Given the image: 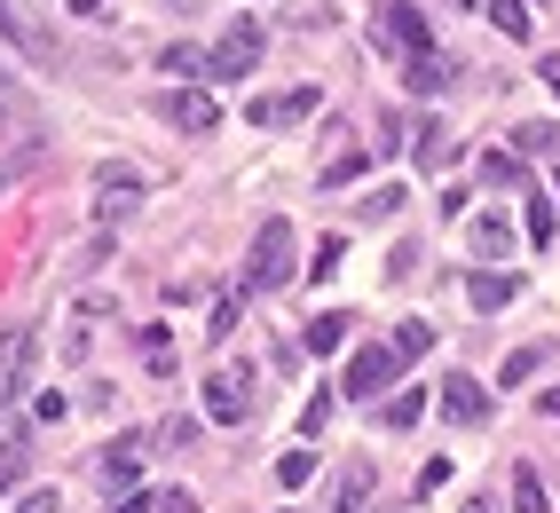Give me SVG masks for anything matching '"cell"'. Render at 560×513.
Returning a JSON list of instances; mask_svg holds the SVG:
<instances>
[{
    "label": "cell",
    "instance_id": "44dd1931",
    "mask_svg": "<svg viewBox=\"0 0 560 513\" xmlns=\"http://www.w3.org/2000/svg\"><path fill=\"white\" fill-rule=\"evenodd\" d=\"M419 411H427L419 387H410V395H387V403H380V427H419Z\"/></svg>",
    "mask_w": 560,
    "mask_h": 513
},
{
    "label": "cell",
    "instance_id": "4fadbf2b",
    "mask_svg": "<svg viewBox=\"0 0 560 513\" xmlns=\"http://www.w3.org/2000/svg\"><path fill=\"white\" fill-rule=\"evenodd\" d=\"M466 245L481 253V261H498V253H513V230L498 222V213H474V222H466Z\"/></svg>",
    "mask_w": 560,
    "mask_h": 513
},
{
    "label": "cell",
    "instance_id": "7bdbcfd3",
    "mask_svg": "<svg viewBox=\"0 0 560 513\" xmlns=\"http://www.w3.org/2000/svg\"><path fill=\"white\" fill-rule=\"evenodd\" d=\"M284 513H292V505H284Z\"/></svg>",
    "mask_w": 560,
    "mask_h": 513
},
{
    "label": "cell",
    "instance_id": "603a6c76",
    "mask_svg": "<svg viewBox=\"0 0 560 513\" xmlns=\"http://www.w3.org/2000/svg\"><path fill=\"white\" fill-rule=\"evenodd\" d=\"M135 474H142V458H135L127 443H119V451H103V482H110V490H127Z\"/></svg>",
    "mask_w": 560,
    "mask_h": 513
},
{
    "label": "cell",
    "instance_id": "7c38bea8",
    "mask_svg": "<svg viewBox=\"0 0 560 513\" xmlns=\"http://www.w3.org/2000/svg\"><path fill=\"white\" fill-rule=\"evenodd\" d=\"M402 80L419 88V95H442V88H451V56H434V48H419V56H402Z\"/></svg>",
    "mask_w": 560,
    "mask_h": 513
},
{
    "label": "cell",
    "instance_id": "3957f363",
    "mask_svg": "<svg viewBox=\"0 0 560 513\" xmlns=\"http://www.w3.org/2000/svg\"><path fill=\"white\" fill-rule=\"evenodd\" d=\"M260 40H269V32H260L253 16H230V24H221V48L206 56V63H213V80H245V71L260 63Z\"/></svg>",
    "mask_w": 560,
    "mask_h": 513
},
{
    "label": "cell",
    "instance_id": "8992f818",
    "mask_svg": "<svg viewBox=\"0 0 560 513\" xmlns=\"http://www.w3.org/2000/svg\"><path fill=\"white\" fill-rule=\"evenodd\" d=\"M371 16H380V40H387L395 56H419V48H427V16L410 9V0H371Z\"/></svg>",
    "mask_w": 560,
    "mask_h": 513
},
{
    "label": "cell",
    "instance_id": "d6a6232c",
    "mask_svg": "<svg viewBox=\"0 0 560 513\" xmlns=\"http://www.w3.org/2000/svg\"><path fill=\"white\" fill-rule=\"evenodd\" d=\"M159 513H206V505H198L190 490H159Z\"/></svg>",
    "mask_w": 560,
    "mask_h": 513
},
{
    "label": "cell",
    "instance_id": "9a60e30c",
    "mask_svg": "<svg viewBox=\"0 0 560 513\" xmlns=\"http://www.w3.org/2000/svg\"><path fill=\"white\" fill-rule=\"evenodd\" d=\"M316 103H324L316 88H292V95H277V103H253V119H260V127H269V119H284V127H292V119H308Z\"/></svg>",
    "mask_w": 560,
    "mask_h": 513
},
{
    "label": "cell",
    "instance_id": "60d3db41",
    "mask_svg": "<svg viewBox=\"0 0 560 513\" xmlns=\"http://www.w3.org/2000/svg\"><path fill=\"white\" fill-rule=\"evenodd\" d=\"M166 9H206V0H166Z\"/></svg>",
    "mask_w": 560,
    "mask_h": 513
},
{
    "label": "cell",
    "instance_id": "cb8c5ba5",
    "mask_svg": "<svg viewBox=\"0 0 560 513\" xmlns=\"http://www.w3.org/2000/svg\"><path fill=\"white\" fill-rule=\"evenodd\" d=\"M324 427H331V387H316V395H308V411H301V443H316Z\"/></svg>",
    "mask_w": 560,
    "mask_h": 513
},
{
    "label": "cell",
    "instance_id": "52a82bcc",
    "mask_svg": "<svg viewBox=\"0 0 560 513\" xmlns=\"http://www.w3.org/2000/svg\"><path fill=\"white\" fill-rule=\"evenodd\" d=\"M206 411H213L221 427L253 419V372H213V380H206Z\"/></svg>",
    "mask_w": 560,
    "mask_h": 513
},
{
    "label": "cell",
    "instance_id": "b9f144b4",
    "mask_svg": "<svg viewBox=\"0 0 560 513\" xmlns=\"http://www.w3.org/2000/svg\"><path fill=\"white\" fill-rule=\"evenodd\" d=\"M458 9H481V0H458Z\"/></svg>",
    "mask_w": 560,
    "mask_h": 513
},
{
    "label": "cell",
    "instance_id": "4316f807",
    "mask_svg": "<svg viewBox=\"0 0 560 513\" xmlns=\"http://www.w3.org/2000/svg\"><path fill=\"white\" fill-rule=\"evenodd\" d=\"M355 174H363V151H348V159H331V166H324V190H348Z\"/></svg>",
    "mask_w": 560,
    "mask_h": 513
},
{
    "label": "cell",
    "instance_id": "1f68e13d",
    "mask_svg": "<svg viewBox=\"0 0 560 513\" xmlns=\"http://www.w3.org/2000/svg\"><path fill=\"white\" fill-rule=\"evenodd\" d=\"M481 182H521V166L505 151H490V159H481ZM521 190H529V182H521Z\"/></svg>",
    "mask_w": 560,
    "mask_h": 513
},
{
    "label": "cell",
    "instance_id": "8fae6325",
    "mask_svg": "<svg viewBox=\"0 0 560 513\" xmlns=\"http://www.w3.org/2000/svg\"><path fill=\"white\" fill-rule=\"evenodd\" d=\"M371 482H380V474H371V458H348V474L331 482V513H363Z\"/></svg>",
    "mask_w": 560,
    "mask_h": 513
},
{
    "label": "cell",
    "instance_id": "ac0fdd59",
    "mask_svg": "<svg viewBox=\"0 0 560 513\" xmlns=\"http://www.w3.org/2000/svg\"><path fill=\"white\" fill-rule=\"evenodd\" d=\"M513 513H552V498H545V482H537V466L513 474Z\"/></svg>",
    "mask_w": 560,
    "mask_h": 513
},
{
    "label": "cell",
    "instance_id": "4dcf8cb0",
    "mask_svg": "<svg viewBox=\"0 0 560 513\" xmlns=\"http://www.w3.org/2000/svg\"><path fill=\"white\" fill-rule=\"evenodd\" d=\"M340 253H348V237H324L316 261H308V277H331V269H340Z\"/></svg>",
    "mask_w": 560,
    "mask_h": 513
},
{
    "label": "cell",
    "instance_id": "7a4b0ae2",
    "mask_svg": "<svg viewBox=\"0 0 560 513\" xmlns=\"http://www.w3.org/2000/svg\"><path fill=\"white\" fill-rule=\"evenodd\" d=\"M395 363H402L395 348H355L348 372H340V395H348V403H380V395L395 387Z\"/></svg>",
    "mask_w": 560,
    "mask_h": 513
},
{
    "label": "cell",
    "instance_id": "ffe728a7",
    "mask_svg": "<svg viewBox=\"0 0 560 513\" xmlns=\"http://www.w3.org/2000/svg\"><path fill=\"white\" fill-rule=\"evenodd\" d=\"M206 324H213V340H230V333H237V324H245V284H237V292H221V301H213V316H206Z\"/></svg>",
    "mask_w": 560,
    "mask_h": 513
},
{
    "label": "cell",
    "instance_id": "f546056e",
    "mask_svg": "<svg viewBox=\"0 0 560 513\" xmlns=\"http://www.w3.org/2000/svg\"><path fill=\"white\" fill-rule=\"evenodd\" d=\"M537 363H545V348H513V355H505V380L521 387V380H529V372H537Z\"/></svg>",
    "mask_w": 560,
    "mask_h": 513
},
{
    "label": "cell",
    "instance_id": "484cf974",
    "mask_svg": "<svg viewBox=\"0 0 560 513\" xmlns=\"http://www.w3.org/2000/svg\"><path fill=\"white\" fill-rule=\"evenodd\" d=\"M442 159H451V135L427 119V135H419V166H442Z\"/></svg>",
    "mask_w": 560,
    "mask_h": 513
},
{
    "label": "cell",
    "instance_id": "d590c367",
    "mask_svg": "<svg viewBox=\"0 0 560 513\" xmlns=\"http://www.w3.org/2000/svg\"><path fill=\"white\" fill-rule=\"evenodd\" d=\"M0 40H24V24L9 16V0H0Z\"/></svg>",
    "mask_w": 560,
    "mask_h": 513
},
{
    "label": "cell",
    "instance_id": "d4e9b609",
    "mask_svg": "<svg viewBox=\"0 0 560 513\" xmlns=\"http://www.w3.org/2000/svg\"><path fill=\"white\" fill-rule=\"evenodd\" d=\"M308 474H316V451H284V458H277V482H284V490H301Z\"/></svg>",
    "mask_w": 560,
    "mask_h": 513
},
{
    "label": "cell",
    "instance_id": "5b68a950",
    "mask_svg": "<svg viewBox=\"0 0 560 513\" xmlns=\"http://www.w3.org/2000/svg\"><path fill=\"white\" fill-rule=\"evenodd\" d=\"M159 119L182 127V135H213V127H221V103H213L206 88H174V95H159Z\"/></svg>",
    "mask_w": 560,
    "mask_h": 513
},
{
    "label": "cell",
    "instance_id": "83f0119b",
    "mask_svg": "<svg viewBox=\"0 0 560 513\" xmlns=\"http://www.w3.org/2000/svg\"><path fill=\"white\" fill-rule=\"evenodd\" d=\"M434 348V333H427V324H402V333H395V355L410 363V355H427Z\"/></svg>",
    "mask_w": 560,
    "mask_h": 513
},
{
    "label": "cell",
    "instance_id": "6da1fadb",
    "mask_svg": "<svg viewBox=\"0 0 560 513\" xmlns=\"http://www.w3.org/2000/svg\"><path fill=\"white\" fill-rule=\"evenodd\" d=\"M292 277H301V261H292V222L277 213V222H260V237H253V261H245V292H284Z\"/></svg>",
    "mask_w": 560,
    "mask_h": 513
},
{
    "label": "cell",
    "instance_id": "e0dca14e",
    "mask_svg": "<svg viewBox=\"0 0 560 513\" xmlns=\"http://www.w3.org/2000/svg\"><path fill=\"white\" fill-rule=\"evenodd\" d=\"M159 63L174 71V80H213V63H206V48H190V40H174V48H166Z\"/></svg>",
    "mask_w": 560,
    "mask_h": 513
},
{
    "label": "cell",
    "instance_id": "8d00e7d4",
    "mask_svg": "<svg viewBox=\"0 0 560 513\" xmlns=\"http://www.w3.org/2000/svg\"><path fill=\"white\" fill-rule=\"evenodd\" d=\"M537 71H545V88H552V95H560V48H552V56H545V63H537Z\"/></svg>",
    "mask_w": 560,
    "mask_h": 513
},
{
    "label": "cell",
    "instance_id": "ba28073f",
    "mask_svg": "<svg viewBox=\"0 0 560 513\" xmlns=\"http://www.w3.org/2000/svg\"><path fill=\"white\" fill-rule=\"evenodd\" d=\"M32 380V324H9L0 333V403H16Z\"/></svg>",
    "mask_w": 560,
    "mask_h": 513
},
{
    "label": "cell",
    "instance_id": "836d02e7",
    "mask_svg": "<svg viewBox=\"0 0 560 513\" xmlns=\"http://www.w3.org/2000/svg\"><path fill=\"white\" fill-rule=\"evenodd\" d=\"M56 505H63L56 490H32V498H24V513H56Z\"/></svg>",
    "mask_w": 560,
    "mask_h": 513
},
{
    "label": "cell",
    "instance_id": "2e32d148",
    "mask_svg": "<svg viewBox=\"0 0 560 513\" xmlns=\"http://www.w3.org/2000/svg\"><path fill=\"white\" fill-rule=\"evenodd\" d=\"M24 458H32V427H16L9 443H0V498H9V490L24 482Z\"/></svg>",
    "mask_w": 560,
    "mask_h": 513
},
{
    "label": "cell",
    "instance_id": "ab89813d",
    "mask_svg": "<svg viewBox=\"0 0 560 513\" xmlns=\"http://www.w3.org/2000/svg\"><path fill=\"white\" fill-rule=\"evenodd\" d=\"M458 513H498V505H490V498H466V505H458Z\"/></svg>",
    "mask_w": 560,
    "mask_h": 513
},
{
    "label": "cell",
    "instance_id": "e575fe53",
    "mask_svg": "<svg viewBox=\"0 0 560 513\" xmlns=\"http://www.w3.org/2000/svg\"><path fill=\"white\" fill-rule=\"evenodd\" d=\"M151 505H159V498H142V490H135V498H119V505H110V513H151Z\"/></svg>",
    "mask_w": 560,
    "mask_h": 513
},
{
    "label": "cell",
    "instance_id": "f35d334b",
    "mask_svg": "<svg viewBox=\"0 0 560 513\" xmlns=\"http://www.w3.org/2000/svg\"><path fill=\"white\" fill-rule=\"evenodd\" d=\"M63 9H71V16H103V0H63Z\"/></svg>",
    "mask_w": 560,
    "mask_h": 513
},
{
    "label": "cell",
    "instance_id": "30bf717a",
    "mask_svg": "<svg viewBox=\"0 0 560 513\" xmlns=\"http://www.w3.org/2000/svg\"><path fill=\"white\" fill-rule=\"evenodd\" d=\"M442 411H451V427H490V387L451 380V387H442Z\"/></svg>",
    "mask_w": 560,
    "mask_h": 513
},
{
    "label": "cell",
    "instance_id": "9c48e42d",
    "mask_svg": "<svg viewBox=\"0 0 560 513\" xmlns=\"http://www.w3.org/2000/svg\"><path fill=\"white\" fill-rule=\"evenodd\" d=\"M466 301H474V316H498V308L521 301V277H513V269H474V277H466Z\"/></svg>",
    "mask_w": 560,
    "mask_h": 513
},
{
    "label": "cell",
    "instance_id": "7402d4cb",
    "mask_svg": "<svg viewBox=\"0 0 560 513\" xmlns=\"http://www.w3.org/2000/svg\"><path fill=\"white\" fill-rule=\"evenodd\" d=\"M552 222H560V213H552V190H529V237H537V253L552 245Z\"/></svg>",
    "mask_w": 560,
    "mask_h": 513
},
{
    "label": "cell",
    "instance_id": "d6986e66",
    "mask_svg": "<svg viewBox=\"0 0 560 513\" xmlns=\"http://www.w3.org/2000/svg\"><path fill=\"white\" fill-rule=\"evenodd\" d=\"M481 9H490V24L505 40H529V9H521V0H481Z\"/></svg>",
    "mask_w": 560,
    "mask_h": 513
},
{
    "label": "cell",
    "instance_id": "5bb4252c",
    "mask_svg": "<svg viewBox=\"0 0 560 513\" xmlns=\"http://www.w3.org/2000/svg\"><path fill=\"white\" fill-rule=\"evenodd\" d=\"M340 340H348V316H340V308L308 316V333H301V348H308V355H340Z\"/></svg>",
    "mask_w": 560,
    "mask_h": 513
},
{
    "label": "cell",
    "instance_id": "277c9868",
    "mask_svg": "<svg viewBox=\"0 0 560 513\" xmlns=\"http://www.w3.org/2000/svg\"><path fill=\"white\" fill-rule=\"evenodd\" d=\"M135 206H142V174L127 159L95 166V213H103V222H119V213H135Z\"/></svg>",
    "mask_w": 560,
    "mask_h": 513
},
{
    "label": "cell",
    "instance_id": "f1b7e54d",
    "mask_svg": "<svg viewBox=\"0 0 560 513\" xmlns=\"http://www.w3.org/2000/svg\"><path fill=\"white\" fill-rule=\"evenodd\" d=\"M190 443H198L190 419H166V427H159V451H190Z\"/></svg>",
    "mask_w": 560,
    "mask_h": 513
},
{
    "label": "cell",
    "instance_id": "74e56055",
    "mask_svg": "<svg viewBox=\"0 0 560 513\" xmlns=\"http://www.w3.org/2000/svg\"><path fill=\"white\" fill-rule=\"evenodd\" d=\"M537 411H545V419H560V387H545V395H537Z\"/></svg>",
    "mask_w": 560,
    "mask_h": 513
}]
</instances>
